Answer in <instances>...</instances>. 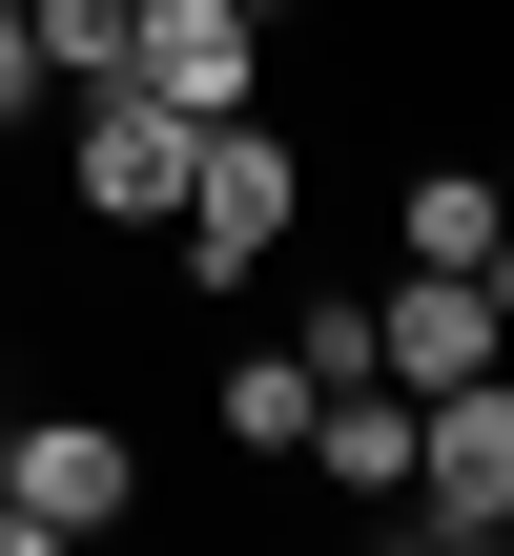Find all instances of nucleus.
Listing matches in <instances>:
<instances>
[{
  "label": "nucleus",
  "instance_id": "20e7f679",
  "mask_svg": "<svg viewBox=\"0 0 514 556\" xmlns=\"http://www.w3.org/2000/svg\"><path fill=\"white\" fill-rule=\"evenodd\" d=\"M412 516L433 536H494L514 516V351L453 371V392H412Z\"/></svg>",
  "mask_w": 514,
  "mask_h": 556
},
{
  "label": "nucleus",
  "instance_id": "f8f14e48",
  "mask_svg": "<svg viewBox=\"0 0 514 556\" xmlns=\"http://www.w3.org/2000/svg\"><path fill=\"white\" fill-rule=\"evenodd\" d=\"M494 206H514V165H494Z\"/></svg>",
  "mask_w": 514,
  "mask_h": 556
},
{
  "label": "nucleus",
  "instance_id": "0eeeda50",
  "mask_svg": "<svg viewBox=\"0 0 514 556\" xmlns=\"http://www.w3.org/2000/svg\"><path fill=\"white\" fill-rule=\"evenodd\" d=\"M309 475H330V495H412V392H391V371H330Z\"/></svg>",
  "mask_w": 514,
  "mask_h": 556
},
{
  "label": "nucleus",
  "instance_id": "7ed1b4c3",
  "mask_svg": "<svg viewBox=\"0 0 514 556\" xmlns=\"http://www.w3.org/2000/svg\"><path fill=\"white\" fill-rule=\"evenodd\" d=\"M62 206L82 227H165L185 206V124L144 83H62Z\"/></svg>",
  "mask_w": 514,
  "mask_h": 556
},
{
  "label": "nucleus",
  "instance_id": "6e6552de",
  "mask_svg": "<svg viewBox=\"0 0 514 556\" xmlns=\"http://www.w3.org/2000/svg\"><path fill=\"white\" fill-rule=\"evenodd\" d=\"M494 248H514L494 165H412V186H391V268H494Z\"/></svg>",
  "mask_w": 514,
  "mask_h": 556
},
{
  "label": "nucleus",
  "instance_id": "f257e3e1",
  "mask_svg": "<svg viewBox=\"0 0 514 556\" xmlns=\"http://www.w3.org/2000/svg\"><path fill=\"white\" fill-rule=\"evenodd\" d=\"M288 227H309V165H288V124H268V103L185 124V206H165L185 289H268V268H288Z\"/></svg>",
  "mask_w": 514,
  "mask_h": 556
},
{
  "label": "nucleus",
  "instance_id": "1a4fd4ad",
  "mask_svg": "<svg viewBox=\"0 0 514 556\" xmlns=\"http://www.w3.org/2000/svg\"><path fill=\"white\" fill-rule=\"evenodd\" d=\"M309 413H330V371H309V351H227V392H206V433H227V454H268V475L309 454Z\"/></svg>",
  "mask_w": 514,
  "mask_h": 556
},
{
  "label": "nucleus",
  "instance_id": "9d476101",
  "mask_svg": "<svg viewBox=\"0 0 514 556\" xmlns=\"http://www.w3.org/2000/svg\"><path fill=\"white\" fill-rule=\"evenodd\" d=\"M41 103H62V83H41V21L0 0V124H41Z\"/></svg>",
  "mask_w": 514,
  "mask_h": 556
},
{
  "label": "nucleus",
  "instance_id": "9b49d317",
  "mask_svg": "<svg viewBox=\"0 0 514 556\" xmlns=\"http://www.w3.org/2000/svg\"><path fill=\"white\" fill-rule=\"evenodd\" d=\"M227 21H309V0H227Z\"/></svg>",
  "mask_w": 514,
  "mask_h": 556
},
{
  "label": "nucleus",
  "instance_id": "423d86ee",
  "mask_svg": "<svg viewBox=\"0 0 514 556\" xmlns=\"http://www.w3.org/2000/svg\"><path fill=\"white\" fill-rule=\"evenodd\" d=\"M494 351H514L494 268H391V289H371V371H391V392H453V371H494Z\"/></svg>",
  "mask_w": 514,
  "mask_h": 556
},
{
  "label": "nucleus",
  "instance_id": "f03ea898",
  "mask_svg": "<svg viewBox=\"0 0 514 556\" xmlns=\"http://www.w3.org/2000/svg\"><path fill=\"white\" fill-rule=\"evenodd\" d=\"M0 516H21V556L124 536V516H144V454H124V413H21V433H0Z\"/></svg>",
  "mask_w": 514,
  "mask_h": 556
},
{
  "label": "nucleus",
  "instance_id": "39448f33",
  "mask_svg": "<svg viewBox=\"0 0 514 556\" xmlns=\"http://www.w3.org/2000/svg\"><path fill=\"white\" fill-rule=\"evenodd\" d=\"M124 83H144L165 124H227V103H268V21H227V0H144V21H124Z\"/></svg>",
  "mask_w": 514,
  "mask_h": 556
}]
</instances>
